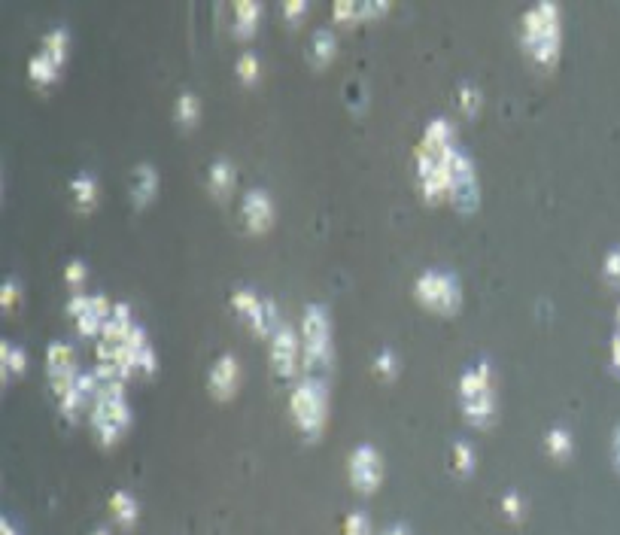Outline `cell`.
I'll list each match as a JSON object with an SVG mask.
<instances>
[{"label":"cell","mask_w":620,"mask_h":535,"mask_svg":"<svg viewBox=\"0 0 620 535\" xmlns=\"http://www.w3.org/2000/svg\"><path fill=\"white\" fill-rule=\"evenodd\" d=\"M520 37L529 55L541 64H551L560 55V7L554 0H535L520 16Z\"/></svg>","instance_id":"obj_1"},{"label":"cell","mask_w":620,"mask_h":535,"mask_svg":"<svg viewBox=\"0 0 620 535\" xmlns=\"http://www.w3.org/2000/svg\"><path fill=\"white\" fill-rule=\"evenodd\" d=\"M335 347H332V317L329 308L320 301L304 304L301 314V365L304 374L323 377L332 365Z\"/></svg>","instance_id":"obj_2"},{"label":"cell","mask_w":620,"mask_h":535,"mask_svg":"<svg viewBox=\"0 0 620 535\" xmlns=\"http://www.w3.org/2000/svg\"><path fill=\"white\" fill-rule=\"evenodd\" d=\"M289 408L301 432L307 435H320L329 417V390H326V377L317 374H301L295 380V387L289 393Z\"/></svg>","instance_id":"obj_3"},{"label":"cell","mask_w":620,"mask_h":535,"mask_svg":"<svg viewBox=\"0 0 620 535\" xmlns=\"http://www.w3.org/2000/svg\"><path fill=\"white\" fill-rule=\"evenodd\" d=\"M131 423V408L125 399V380H101L92 402V426L104 444H113Z\"/></svg>","instance_id":"obj_4"},{"label":"cell","mask_w":620,"mask_h":535,"mask_svg":"<svg viewBox=\"0 0 620 535\" xmlns=\"http://www.w3.org/2000/svg\"><path fill=\"white\" fill-rule=\"evenodd\" d=\"M459 399L462 411L472 423L487 426L496 414V390H493V368L490 362H478L459 374Z\"/></svg>","instance_id":"obj_5"},{"label":"cell","mask_w":620,"mask_h":535,"mask_svg":"<svg viewBox=\"0 0 620 535\" xmlns=\"http://www.w3.org/2000/svg\"><path fill=\"white\" fill-rule=\"evenodd\" d=\"M444 168H447V195L456 207L469 210L478 204L481 198V186H478V171H475V162L472 156L465 152L459 143H453L447 152H444Z\"/></svg>","instance_id":"obj_6"},{"label":"cell","mask_w":620,"mask_h":535,"mask_svg":"<svg viewBox=\"0 0 620 535\" xmlns=\"http://www.w3.org/2000/svg\"><path fill=\"white\" fill-rule=\"evenodd\" d=\"M417 298L426 301L435 311H453L462 301V286L459 277L447 268H426L417 277Z\"/></svg>","instance_id":"obj_7"},{"label":"cell","mask_w":620,"mask_h":535,"mask_svg":"<svg viewBox=\"0 0 620 535\" xmlns=\"http://www.w3.org/2000/svg\"><path fill=\"white\" fill-rule=\"evenodd\" d=\"M231 304L253 323V329L259 335H268L280 326V314H277V301L268 298V295H259L256 289L250 286H235V292H231Z\"/></svg>","instance_id":"obj_8"},{"label":"cell","mask_w":620,"mask_h":535,"mask_svg":"<svg viewBox=\"0 0 620 535\" xmlns=\"http://www.w3.org/2000/svg\"><path fill=\"white\" fill-rule=\"evenodd\" d=\"M110 308H113V301L104 292H70L67 298L70 317H76V326L86 335H101Z\"/></svg>","instance_id":"obj_9"},{"label":"cell","mask_w":620,"mask_h":535,"mask_svg":"<svg viewBox=\"0 0 620 535\" xmlns=\"http://www.w3.org/2000/svg\"><path fill=\"white\" fill-rule=\"evenodd\" d=\"M347 475L353 481L356 490L362 493H374L383 481V456L374 444L362 441L350 450V460H347Z\"/></svg>","instance_id":"obj_10"},{"label":"cell","mask_w":620,"mask_h":535,"mask_svg":"<svg viewBox=\"0 0 620 535\" xmlns=\"http://www.w3.org/2000/svg\"><path fill=\"white\" fill-rule=\"evenodd\" d=\"M298 356H301V341L292 323L280 320V326L271 332V365L277 374L289 377L298 368Z\"/></svg>","instance_id":"obj_11"},{"label":"cell","mask_w":620,"mask_h":535,"mask_svg":"<svg viewBox=\"0 0 620 535\" xmlns=\"http://www.w3.org/2000/svg\"><path fill=\"white\" fill-rule=\"evenodd\" d=\"M46 371L52 377V390L55 396H61L64 390L73 387V380H76V359H73V347L67 341H49L46 347Z\"/></svg>","instance_id":"obj_12"},{"label":"cell","mask_w":620,"mask_h":535,"mask_svg":"<svg viewBox=\"0 0 620 535\" xmlns=\"http://www.w3.org/2000/svg\"><path fill=\"white\" fill-rule=\"evenodd\" d=\"M238 380H241V362H238L235 353H222V356L213 359V365L207 371V387H210L213 396L235 393Z\"/></svg>","instance_id":"obj_13"},{"label":"cell","mask_w":620,"mask_h":535,"mask_svg":"<svg viewBox=\"0 0 620 535\" xmlns=\"http://www.w3.org/2000/svg\"><path fill=\"white\" fill-rule=\"evenodd\" d=\"M241 213L250 228H265L274 219V198L262 186H250L241 198Z\"/></svg>","instance_id":"obj_14"},{"label":"cell","mask_w":620,"mask_h":535,"mask_svg":"<svg viewBox=\"0 0 620 535\" xmlns=\"http://www.w3.org/2000/svg\"><path fill=\"white\" fill-rule=\"evenodd\" d=\"M137 320L131 317V308H128V301H113V308H110V314H107V320H104V329H101V341H122L125 335H128V329L134 326Z\"/></svg>","instance_id":"obj_15"},{"label":"cell","mask_w":620,"mask_h":535,"mask_svg":"<svg viewBox=\"0 0 620 535\" xmlns=\"http://www.w3.org/2000/svg\"><path fill=\"white\" fill-rule=\"evenodd\" d=\"M159 189V168L149 165V162H140L134 171H131V195L134 201H149Z\"/></svg>","instance_id":"obj_16"},{"label":"cell","mask_w":620,"mask_h":535,"mask_svg":"<svg viewBox=\"0 0 620 535\" xmlns=\"http://www.w3.org/2000/svg\"><path fill=\"white\" fill-rule=\"evenodd\" d=\"M235 162H231L228 156H216L210 165H207V186L210 192H228L231 186H235Z\"/></svg>","instance_id":"obj_17"},{"label":"cell","mask_w":620,"mask_h":535,"mask_svg":"<svg viewBox=\"0 0 620 535\" xmlns=\"http://www.w3.org/2000/svg\"><path fill=\"white\" fill-rule=\"evenodd\" d=\"M70 192H73V198H76V204H80V207L95 204V198H98V177H95L92 171L73 174V180H70Z\"/></svg>","instance_id":"obj_18"},{"label":"cell","mask_w":620,"mask_h":535,"mask_svg":"<svg viewBox=\"0 0 620 535\" xmlns=\"http://www.w3.org/2000/svg\"><path fill=\"white\" fill-rule=\"evenodd\" d=\"M110 511H113V517H116L119 523H125V526H131V523L137 520V514H140L137 499H134V493H128V490H113V493H110Z\"/></svg>","instance_id":"obj_19"},{"label":"cell","mask_w":620,"mask_h":535,"mask_svg":"<svg viewBox=\"0 0 620 535\" xmlns=\"http://www.w3.org/2000/svg\"><path fill=\"white\" fill-rule=\"evenodd\" d=\"M67 43H70V31H67V25H52V28L43 34L40 49H43L49 58H55V61L61 64L64 55H67Z\"/></svg>","instance_id":"obj_20"},{"label":"cell","mask_w":620,"mask_h":535,"mask_svg":"<svg viewBox=\"0 0 620 535\" xmlns=\"http://www.w3.org/2000/svg\"><path fill=\"white\" fill-rule=\"evenodd\" d=\"M28 73H31L34 83H49V80H55V73H58V61L49 58L43 49H37V52L28 58Z\"/></svg>","instance_id":"obj_21"},{"label":"cell","mask_w":620,"mask_h":535,"mask_svg":"<svg viewBox=\"0 0 620 535\" xmlns=\"http://www.w3.org/2000/svg\"><path fill=\"white\" fill-rule=\"evenodd\" d=\"M28 362V353L22 344L16 341H0V368H4V377L13 374V371H22Z\"/></svg>","instance_id":"obj_22"},{"label":"cell","mask_w":620,"mask_h":535,"mask_svg":"<svg viewBox=\"0 0 620 535\" xmlns=\"http://www.w3.org/2000/svg\"><path fill=\"white\" fill-rule=\"evenodd\" d=\"M335 46H338L335 31H332V28H317L314 34H310V46H307V49H310V58L326 61V58H332Z\"/></svg>","instance_id":"obj_23"},{"label":"cell","mask_w":620,"mask_h":535,"mask_svg":"<svg viewBox=\"0 0 620 535\" xmlns=\"http://www.w3.org/2000/svg\"><path fill=\"white\" fill-rule=\"evenodd\" d=\"M231 16H235V25L241 31H250L259 22V16H262V4H259V0H235Z\"/></svg>","instance_id":"obj_24"},{"label":"cell","mask_w":620,"mask_h":535,"mask_svg":"<svg viewBox=\"0 0 620 535\" xmlns=\"http://www.w3.org/2000/svg\"><path fill=\"white\" fill-rule=\"evenodd\" d=\"M572 432L566 429V426H554L548 435H545V447H548V453L551 456H569L572 453Z\"/></svg>","instance_id":"obj_25"},{"label":"cell","mask_w":620,"mask_h":535,"mask_svg":"<svg viewBox=\"0 0 620 535\" xmlns=\"http://www.w3.org/2000/svg\"><path fill=\"white\" fill-rule=\"evenodd\" d=\"M475 460H478V456H475V447L469 441H465V438L453 441V466L459 472H465V475L475 472Z\"/></svg>","instance_id":"obj_26"},{"label":"cell","mask_w":620,"mask_h":535,"mask_svg":"<svg viewBox=\"0 0 620 535\" xmlns=\"http://www.w3.org/2000/svg\"><path fill=\"white\" fill-rule=\"evenodd\" d=\"M198 113H201V98H198L192 89H183V92L177 95V116H180L183 122H195Z\"/></svg>","instance_id":"obj_27"},{"label":"cell","mask_w":620,"mask_h":535,"mask_svg":"<svg viewBox=\"0 0 620 535\" xmlns=\"http://www.w3.org/2000/svg\"><path fill=\"white\" fill-rule=\"evenodd\" d=\"M235 67H238V73H241V80H256L259 70H262V58H259L256 49H241Z\"/></svg>","instance_id":"obj_28"},{"label":"cell","mask_w":620,"mask_h":535,"mask_svg":"<svg viewBox=\"0 0 620 535\" xmlns=\"http://www.w3.org/2000/svg\"><path fill=\"white\" fill-rule=\"evenodd\" d=\"M456 98H459V107L462 110H469V113H475L478 107H481V89L475 86V83H469V80H465V83H459V92H456Z\"/></svg>","instance_id":"obj_29"},{"label":"cell","mask_w":620,"mask_h":535,"mask_svg":"<svg viewBox=\"0 0 620 535\" xmlns=\"http://www.w3.org/2000/svg\"><path fill=\"white\" fill-rule=\"evenodd\" d=\"M374 371H377V374H383V377H390V374H396V371H399V356H396V350H393V347H383V350H377V356H374Z\"/></svg>","instance_id":"obj_30"},{"label":"cell","mask_w":620,"mask_h":535,"mask_svg":"<svg viewBox=\"0 0 620 535\" xmlns=\"http://www.w3.org/2000/svg\"><path fill=\"white\" fill-rule=\"evenodd\" d=\"M502 511H505V517H511V520H520V517H523V511H526V502H523V496H520L517 490H508V493L502 496Z\"/></svg>","instance_id":"obj_31"},{"label":"cell","mask_w":620,"mask_h":535,"mask_svg":"<svg viewBox=\"0 0 620 535\" xmlns=\"http://www.w3.org/2000/svg\"><path fill=\"white\" fill-rule=\"evenodd\" d=\"M344 535H371V520L365 517V511H353L344 523Z\"/></svg>","instance_id":"obj_32"},{"label":"cell","mask_w":620,"mask_h":535,"mask_svg":"<svg viewBox=\"0 0 620 535\" xmlns=\"http://www.w3.org/2000/svg\"><path fill=\"white\" fill-rule=\"evenodd\" d=\"M19 295H22V286H19V280H16V277H7L4 283H0V304H4V308H10V304H16V301H19Z\"/></svg>","instance_id":"obj_33"},{"label":"cell","mask_w":620,"mask_h":535,"mask_svg":"<svg viewBox=\"0 0 620 535\" xmlns=\"http://www.w3.org/2000/svg\"><path fill=\"white\" fill-rule=\"evenodd\" d=\"M602 271H605L608 280L620 283V247H611V250L605 253V259H602Z\"/></svg>","instance_id":"obj_34"},{"label":"cell","mask_w":620,"mask_h":535,"mask_svg":"<svg viewBox=\"0 0 620 535\" xmlns=\"http://www.w3.org/2000/svg\"><path fill=\"white\" fill-rule=\"evenodd\" d=\"M332 13L335 19H359V0H335Z\"/></svg>","instance_id":"obj_35"},{"label":"cell","mask_w":620,"mask_h":535,"mask_svg":"<svg viewBox=\"0 0 620 535\" xmlns=\"http://www.w3.org/2000/svg\"><path fill=\"white\" fill-rule=\"evenodd\" d=\"M83 277H86V265H83V259H70L67 268H64V280H67V283H80Z\"/></svg>","instance_id":"obj_36"},{"label":"cell","mask_w":620,"mask_h":535,"mask_svg":"<svg viewBox=\"0 0 620 535\" xmlns=\"http://www.w3.org/2000/svg\"><path fill=\"white\" fill-rule=\"evenodd\" d=\"M307 13V0H283V16L286 19H301Z\"/></svg>","instance_id":"obj_37"},{"label":"cell","mask_w":620,"mask_h":535,"mask_svg":"<svg viewBox=\"0 0 620 535\" xmlns=\"http://www.w3.org/2000/svg\"><path fill=\"white\" fill-rule=\"evenodd\" d=\"M386 7V0H359V16H374V13H383Z\"/></svg>","instance_id":"obj_38"},{"label":"cell","mask_w":620,"mask_h":535,"mask_svg":"<svg viewBox=\"0 0 620 535\" xmlns=\"http://www.w3.org/2000/svg\"><path fill=\"white\" fill-rule=\"evenodd\" d=\"M611 466H614V472H620V423L611 432Z\"/></svg>","instance_id":"obj_39"},{"label":"cell","mask_w":620,"mask_h":535,"mask_svg":"<svg viewBox=\"0 0 620 535\" xmlns=\"http://www.w3.org/2000/svg\"><path fill=\"white\" fill-rule=\"evenodd\" d=\"M611 362H614V368L620 371V332L611 335Z\"/></svg>","instance_id":"obj_40"},{"label":"cell","mask_w":620,"mask_h":535,"mask_svg":"<svg viewBox=\"0 0 620 535\" xmlns=\"http://www.w3.org/2000/svg\"><path fill=\"white\" fill-rule=\"evenodd\" d=\"M0 535H19V532H16V526H13V523H10L7 517H4V520H0Z\"/></svg>","instance_id":"obj_41"},{"label":"cell","mask_w":620,"mask_h":535,"mask_svg":"<svg viewBox=\"0 0 620 535\" xmlns=\"http://www.w3.org/2000/svg\"><path fill=\"white\" fill-rule=\"evenodd\" d=\"M383 535H411V532H408V526H402V523H396V526H390V529H386Z\"/></svg>","instance_id":"obj_42"},{"label":"cell","mask_w":620,"mask_h":535,"mask_svg":"<svg viewBox=\"0 0 620 535\" xmlns=\"http://www.w3.org/2000/svg\"><path fill=\"white\" fill-rule=\"evenodd\" d=\"M92 535H110V529H95Z\"/></svg>","instance_id":"obj_43"},{"label":"cell","mask_w":620,"mask_h":535,"mask_svg":"<svg viewBox=\"0 0 620 535\" xmlns=\"http://www.w3.org/2000/svg\"><path fill=\"white\" fill-rule=\"evenodd\" d=\"M617 323H620V304H617Z\"/></svg>","instance_id":"obj_44"}]
</instances>
